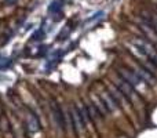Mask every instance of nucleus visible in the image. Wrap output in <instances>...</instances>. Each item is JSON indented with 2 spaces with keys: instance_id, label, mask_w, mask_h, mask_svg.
I'll use <instances>...</instances> for the list:
<instances>
[{
  "instance_id": "1",
  "label": "nucleus",
  "mask_w": 157,
  "mask_h": 138,
  "mask_svg": "<svg viewBox=\"0 0 157 138\" xmlns=\"http://www.w3.org/2000/svg\"><path fill=\"white\" fill-rule=\"evenodd\" d=\"M119 73H120V77L124 79L127 83H130L134 89H139V87L144 86L145 81L142 80L141 77H138L135 72L130 68H124V66H120L119 68Z\"/></svg>"
},
{
  "instance_id": "2",
  "label": "nucleus",
  "mask_w": 157,
  "mask_h": 138,
  "mask_svg": "<svg viewBox=\"0 0 157 138\" xmlns=\"http://www.w3.org/2000/svg\"><path fill=\"white\" fill-rule=\"evenodd\" d=\"M101 101H102V104L105 105V108L108 109V112H114L119 109V102L114 100V97L109 91L108 93L105 91L101 94Z\"/></svg>"
},
{
  "instance_id": "3",
  "label": "nucleus",
  "mask_w": 157,
  "mask_h": 138,
  "mask_svg": "<svg viewBox=\"0 0 157 138\" xmlns=\"http://www.w3.org/2000/svg\"><path fill=\"white\" fill-rule=\"evenodd\" d=\"M51 111H52V115H54V119H55V122H57V124L59 126L62 130H65L66 123H65L63 112H62V109L59 108V105H58L57 102H54V101H52V105H51Z\"/></svg>"
},
{
  "instance_id": "4",
  "label": "nucleus",
  "mask_w": 157,
  "mask_h": 138,
  "mask_svg": "<svg viewBox=\"0 0 157 138\" xmlns=\"http://www.w3.org/2000/svg\"><path fill=\"white\" fill-rule=\"evenodd\" d=\"M26 128L29 133H37L40 131V123H39L37 117L35 116V113L29 112L26 116Z\"/></svg>"
},
{
  "instance_id": "5",
  "label": "nucleus",
  "mask_w": 157,
  "mask_h": 138,
  "mask_svg": "<svg viewBox=\"0 0 157 138\" xmlns=\"http://www.w3.org/2000/svg\"><path fill=\"white\" fill-rule=\"evenodd\" d=\"M71 119H72V122H73V126H75V128L76 130H81V128L86 126V122L83 120V117H81V115L78 113V111H77V108H73L71 111Z\"/></svg>"
},
{
  "instance_id": "6",
  "label": "nucleus",
  "mask_w": 157,
  "mask_h": 138,
  "mask_svg": "<svg viewBox=\"0 0 157 138\" xmlns=\"http://www.w3.org/2000/svg\"><path fill=\"white\" fill-rule=\"evenodd\" d=\"M8 65H10V61H8L7 58H3V57H0V69H4V68H7Z\"/></svg>"
},
{
  "instance_id": "7",
  "label": "nucleus",
  "mask_w": 157,
  "mask_h": 138,
  "mask_svg": "<svg viewBox=\"0 0 157 138\" xmlns=\"http://www.w3.org/2000/svg\"><path fill=\"white\" fill-rule=\"evenodd\" d=\"M152 28H153V29H155V32L157 33V22H155V24L152 25Z\"/></svg>"
},
{
  "instance_id": "8",
  "label": "nucleus",
  "mask_w": 157,
  "mask_h": 138,
  "mask_svg": "<svg viewBox=\"0 0 157 138\" xmlns=\"http://www.w3.org/2000/svg\"><path fill=\"white\" fill-rule=\"evenodd\" d=\"M6 2H7V3H14L15 0H6Z\"/></svg>"
}]
</instances>
